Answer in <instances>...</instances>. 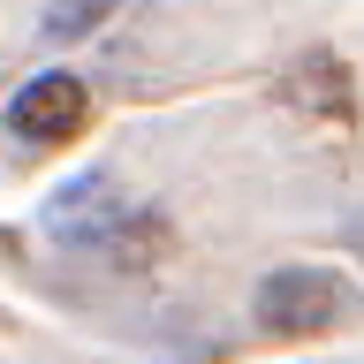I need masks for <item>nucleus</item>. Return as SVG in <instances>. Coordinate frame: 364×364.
Instances as JSON below:
<instances>
[{
	"label": "nucleus",
	"instance_id": "nucleus-1",
	"mask_svg": "<svg viewBox=\"0 0 364 364\" xmlns=\"http://www.w3.org/2000/svg\"><path fill=\"white\" fill-rule=\"evenodd\" d=\"M341 311V289L334 273H311V266H281L258 281V326L281 341H304V334H326Z\"/></svg>",
	"mask_w": 364,
	"mask_h": 364
},
{
	"label": "nucleus",
	"instance_id": "nucleus-3",
	"mask_svg": "<svg viewBox=\"0 0 364 364\" xmlns=\"http://www.w3.org/2000/svg\"><path fill=\"white\" fill-rule=\"evenodd\" d=\"M46 228L61 235V243H114L122 228H129V198H122V182L114 175H76L68 190H53L46 205Z\"/></svg>",
	"mask_w": 364,
	"mask_h": 364
},
{
	"label": "nucleus",
	"instance_id": "nucleus-4",
	"mask_svg": "<svg viewBox=\"0 0 364 364\" xmlns=\"http://www.w3.org/2000/svg\"><path fill=\"white\" fill-rule=\"evenodd\" d=\"M114 8H122V0H46L38 31H46V46H68V38H84V31H99Z\"/></svg>",
	"mask_w": 364,
	"mask_h": 364
},
{
	"label": "nucleus",
	"instance_id": "nucleus-2",
	"mask_svg": "<svg viewBox=\"0 0 364 364\" xmlns=\"http://www.w3.org/2000/svg\"><path fill=\"white\" fill-rule=\"evenodd\" d=\"M91 114V91L68 76V68H46V76H31V84L8 99V129L23 136V144H68V136L84 129Z\"/></svg>",
	"mask_w": 364,
	"mask_h": 364
}]
</instances>
